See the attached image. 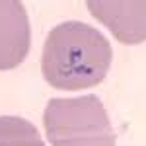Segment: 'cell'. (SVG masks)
Returning <instances> with one entry per match:
<instances>
[{"label":"cell","mask_w":146,"mask_h":146,"mask_svg":"<svg viewBox=\"0 0 146 146\" xmlns=\"http://www.w3.org/2000/svg\"><path fill=\"white\" fill-rule=\"evenodd\" d=\"M113 60L107 37L84 22H62L47 35L41 70L58 90H86L101 84Z\"/></svg>","instance_id":"1"},{"label":"cell","mask_w":146,"mask_h":146,"mask_svg":"<svg viewBox=\"0 0 146 146\" xmlns=\"http://www.w3.org/2000/svg\"><path fill=\"white\" fill-rule=\"evenodd\" d=\"M43 125L51 146H117L109 115L98 96L53 98Z\"/></svg>","instance_id":"2"},{"label":"cell","mask_w":146,"mask_h":146,"mask_svg":"<svg viewBox=\"0 0 146 146\" xmlns=\"http://www.w3.org/2000/svg\"><path fill=\"white\" fill-rule=\"evenodd\" d=\"M88 10L121 43L135 45L146 41V0L142 2L90 0Z\"/></svg>","instance_id":"3"},{"label":"cell","mask_w":146,"mask_h":146,"mask_svg":"<svg viewBox=\"0 0 146 146\" xmlns=\"http://www.w3.org/2000/svg\"><path fill=\"white\" fill-rule=\"evenodd\" d=\"M31 47L27 10L18 0H0V70L22 64Z\"/></svg>","instance_id":"4"},{"label":"cell","mask_w":146,"mask_h":146,"mask_svg":"<svg viewBox=\"0 0 146 146\" xmlns=\"http://www.w3.org/2000/svg\"><path fill=\"white\" fill-rule=\"evenodd\" d=\"M0 146H45V142L31 121L16 115H2Z\"/></svg>","instance_id":"5"}]
</instances>
